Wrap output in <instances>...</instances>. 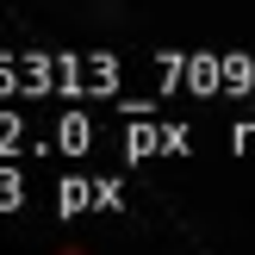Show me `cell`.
Returning <instances> with one entry per match:
<instances>
[{
	"instance_id": "cell-1",
	"label": "cell",
	"mask_w": 255,
	"mask_h": 255,
	"mask_svg": "<svg viewBox=\"0 0 255 255\" xmlns=\"http://www.w3.org/2000/svg\"><path fill=\"white\" fill-rule=\"evenodd\" d=\"M50 255H87V249H75V243H62V249H50Z\"/></svg>"
}]
</instances>
